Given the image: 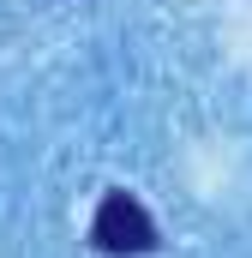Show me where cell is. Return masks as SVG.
I'll use <instances>...</instances> for the list:
<instances>
[{
    "mask_svg": "<svg viewBox=\"0 0 252 258\" xmlns=\"http://www.w3.org/2000/svg\"><path fill=\"white\" fill-rule=\"evenodd\" d=\"M90 240H96V252H108V258H138V252L156 246V222H150V210L132 192H108L96 204Z\"/></svg>",
    "mask_w": 252,
    "mask_h": 258,
    "instance_id": "cell-1",
    "label": "cell"
}]
</instances>
